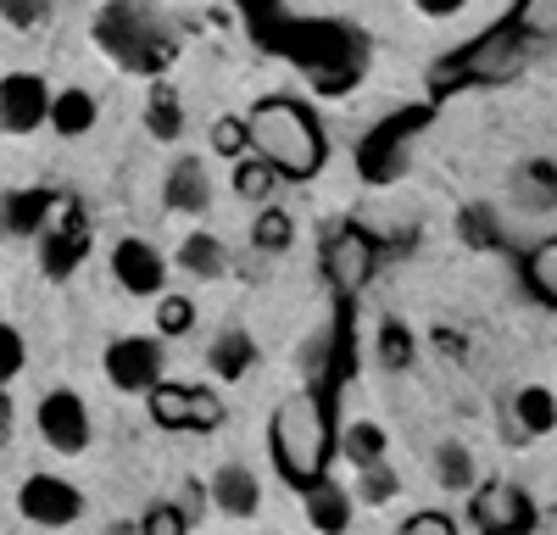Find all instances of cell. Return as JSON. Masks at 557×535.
<instances>
[{
  "mask_svg": "<svg viewBox=\"0 0 557 535\" xmlns=\"http://www.w3.org/2000/svg\"><path fill=\"white\" fill-rule=\"evenodd\" d=\"M246 140L257 157H268L278 167V178H312L323 167V157H330L318 117L285 96H268L246 112Z\"/></svg>",
  "mask_w": 557,
  "mask_h": 535,
  "instance_id": "1",
  "label": "cell"
},
{
  "mask_svg": "<svg viewBox=\"0 0 557 535\" xmlns=\"http://www.w3.org/2000/svg\"><path fill=\"white\" fill-rule=\"evenodd\" d=\"M268 440H273V469L290 485L307 490L330 474V408H323L312 390H296V396L278 401Z\"/></svg>",
  "mask_w": 557,
  "mask_h": 535,
  "instance_id": "2",
  "label": "cell"
},
{
  "mask_svg": "<svg viewBox=\"0 0 557 535\" xmlns=\"http://www.w3.org/2000/svg\"><path fill=\"white\" fill-rule=\"evenodd\" d=\"M96 39L107 45V51H112L123 67H134V73H146V67L168 62V51H173L168 28H162L146 7H134V0H117V7H107V12H101Z\"/></svg>",
  "mask_w": 557,
  "mask_h": 535,
  "instance_id": "3",
  "label": "cell"
},
{
  "mask_svg": "<svg viewBox=\"0 0 557 535\" xmlns=\"http://www.w3.org/2000/svg\"><path fill=\"white\" fill-rule=\"evenodd\" d=\"M107 380H112V390H123V396H146L157 380H162V340L157 335H123V340H112L107 346Z\"/></svg>",
  "mask_w": 557,
  "mask_h": 535,
  "instance_id": "4",
  "label": "cell"
},
{
  "mask_svg": "<svg viewBox=\"0 0 557 535\" xmlns=\"http://www.w3.org/2000/svg\"><path fill=\"white\" fill-rule=\"evenodd\" d=\"M34 424H39V440L51 446V452H67V458H78L89 446V435H96L84 396H73V390H51V396H45L34 408Z\"/></svg>",
  "mask_w": 557,
  "mask_h": 535,
  "instance_id": "5",
  "label": "cell"
},
{
  "mask_svg": "<svg viewBox=\"0 0 557 535\" xmlns=\"http://www.w3.org/2000/svg\"><path fill=\"white\" fill-rule=\"evenodd\" d=\"M78 508H84L78 485H67L62 474H28V480L17 485V513H23L28 524H39V530H62V524H73Z\"/></svg>",
  "mask_w": 557,
  "mask_h": 535,
  "instance_id": "6",
  "label": "cell"
},
{
  "mask_svg": "<svg viewBox=\"0 0 557 535\" xmlns=\"http://www.w3.org/2000/svg\"><path fill=\"white\" fill-rule=\"evenodd\" d=\"M51 112V84L39 73H7L0 78V134H34Z\"/></svg>",
  "mask_w": 557,
  "mask_h": 535,
  "instance_id": "7",
  "label": "cell"
},
{
  "mask_svg": "<svg viewBox=\"0 0 557 535\" xmlns=\"http://www.w3.org/2000/svg\"><path fill=\"white\" fill-rule=\"evenodd\" d=\"M112 279H117L128 296H162V285H168V257H162L151 240L128 235V240L112 246Z\"/></svg>",
  "mask_w": 557,
  "mask_h": 535,
  "instance_id": "8",
  "label": "cell"
},
{
  "mask_svg": "<svg viewBox=\"0 0 557 535\" xmlns=\"http://www.w3.org/2000/svg\"><path fill=\"white\" fill-rule=\"evenodd\" d=\"M84 246H89V229H84V217L67 207L62 217H51L39 229V268L51 279H67L73 268H78V257H84Z\"/></svg>",
  "mask_w": 557,
  "mask_h": 535,
  "instance_id": "9",
  "label": "cell"
},
{
  "mask_svg": "<svg viewBox=\"0 0 557 535\" xmlns=\"http://www.w3.org/2000/svg\"><path fill=\"white\" fill-rule=\"evenodd\" d=\"M474 519H480L485 530H530V524H535L524 490H513V485H485L480 502H474Z\"/></svg>",
  "mask_w": 557,
  "mask_h": 535,
  "instance_id": "10",
  "label": "cell"
},
{
  "mask_svg": "<svg viewBox=\"0 0 557 535\" xmlns=\"http://www.w3.org/2000/svg\"><path fill=\"white\" fill-rule=\"evenodd\" d=\"M45 123H51L62 140H84L89 128L101 123V107L89 89H62V96H51V112H45Z\"/></svg>",
  "mask_w": 557,
  "mask_h": 535,
  "instance_id": "11",
  "label": "cell"
},
{
  "mask_svg": "<svg viewBox=\"0 0 557 535\" xmlns=\"http://www.w3.org/2000/svg\"><path fill=\"white\" fill-rule=\"evenodd\" d=\"M212 497H218L223 513H235V519L257 513V474L246 463H223L218 480H212Z\"/></svg>",
  "mask_w": 557,
  "mask_h": 535,
  "instance_id": "12",
  "label": "cell"
},
{
  "mask_svg": "<svg viewBox=\"0 0 557 535\" xmlns=\"http://www.w3.org/2000/svg\"><path fill=\"white\" fill-rule=\"evenodd\" d=\"M207 363H212L218 380H246V369L257 363V340L246 329H223L212 340V351H207Z\"/></svg>",
  "mask_w": 557,
  "mask_h": 535,
  "instance_id": "13",
  "label": "cell"
},
{
  "mask_svg": "<svg viewBox=\"0 0 557 535\" xmlns=\"http://www.w3.org/2000/svg\"><path fill=\"white\" fill-rule=\"evenodd\" d=\"M513 424H519L524 435H552V430H557V390L524 385V390L513 396Z\"/></svg>",
  "mask_w": 557,
  "mask_h": 535,
  "instance_id": "14",
  "label": "cell"
},
{
  "mask_svg": "<svg viewBox=\"0 0 557 535\" xmlns=\"http://www.w3.org/2000/svg\"><path fill=\"white\" fill-rule=\"evenodd\" d=\"M368 268H374V251H368L362 235H341V240L330 246V274L341 279V290H362Z\"/></svg>",
  "mask_w": 557,
  "mask_h": 535,
  "instance_id": "15",
  "label": "cell"
},
{
  "mask_svg": "<svg viewBox=\"0 0 557 535\" xmlns=\"http://www.w3.org/2000/svg\"><path fill=\"white\" fill-rule=\"evenodd\" d=\"M207 201H212L207 167H201L196 157H184V162L173 167V178H168V207H178V212H207Z\"/></svg>",
  "mask_w": 557,
  "mask_h": 535,
  "instance_id": "16",
  "label": "cell"
},
{
  "mask_svg": "<svg viewBox=\"0 0 557 535\" xmlns=\"http://www.w3.org/2000/svg\"><path fill=\"white\" fill-rule=\"evenodd\" d=\"M235 196L240 201H268L273 190H278V167L268 162V157H257V151H246V157H235Z\"/></svg>",
  "mask_w": 557,
  "mask_h": 535,
  "instance_id": "17",
  "label": "cell"
},
{
  "mask_svg": "<svg viewBox=\"0 0 557 535\" xmlns=\"http://www.w3.org/2000/svg\"><path fill=\"white\" fill-rule=\"evenodd\" d=\"M307 508H312V524H318V530H346V524H351V502H346V490H341V485H330V480L307 485Z\"/></svg>",
  "mask_w": 557,
  "mask_h": 535,
  "instance_id": "18",
  "label": "cell"
},
{
  "mask_svg": "<svg viewBox=\"0 0 557 535\" xmlns=\"http://www.w3.org/2000/svg\"><path fill=\"white\" fill-rule=\"evenodd\" d=\"M146 396H151V419H157L162 430H190V385L157 380Z\"/></svg>",
  "mask_w": 557,
  "mask_h": 535,
  "instance_id": "19",
  "label": "cell"
},
{
  "mask_svg": "<svg viewBox=\"0 0 557 535\" xmlns=\"http://www.w3.org/2000/svg\"><path fill=\"white\" fill-rule=\"evenodd\" d=\"M178 268H184V274H196V279H223L228 257H223V246L212 235H190L178 246Z\"/></svg>",
  "mask_w": 557,
  "mask_h": 535,
  "instance_id": "20",
  "label": "cell"
},
{
  "mask_svg": "<svg viewBox=\"0 0 557 535\" xmlns=\"http://www.w3.org/2000/svg\"><path fill=\"white\" fill-rule=\"evenodd\" d=\"M296 240V217L285 207H262V217L251 223V246L257 251H290Z\"/></svg>",
  "mask_w": 557,
  "mask_h": 535,
  "instance_id": "21",
  "label": "cell"
},
{
  "mask_svg": "<svg viewBox=\"0 0 557 535\" xmlns=\"http://www.w3.org/2000/svg\"><path fill=\"white\" fill-rule=\"evenodd\" d=\"M57 212V196H39V190H28V196H12L7 201V229H45V217Z\"/></svg>",
  "mask_w": 557,
  "mask_h": 535,
  "instance_id": "22",
  "label": "cell"
},
{
  "mask_svg": "<svg viewBox=\"0 0 557 535\" xmlns=\"http://www.w3.org/2000/svg\"><path fill=\"white\" fill-rule=\"evenodd\" d=\"M196 329V301L190 296H157V335L162 340H178Z\"/></svg>",
  "mask_w": 557,
  "mask_h": 535,
  "instance_id": "23",
  "label": "cell"
},
{
  "mask_svg": "<svg viewBox=\"0 0 557 535\" xmlns=\"http://www.w3.org/2000/svg\"><path fill=\"white\" fill-rule=\"evenodd\" d=\"M341 446H346V458H351V463L374 469V463L385 458V430H380V424H351Z\"/></svg>",
  "mask_w": 557,
  "mask_h": 535,
  "instance_id": "24",
  "label": "cell"
},
{
  "mask_svg": "<svg viewBox=\"0 0 557 535\" xmlns=\"http://www.w3.org/2000/svg\"><path fill=\"white\" fill-rule=\"evenodd\" d=\"M212 151L228 157V162L246 157V151H251V140H246V117H218V123H212Z\"/></svg>",
  "mask_w": 557,
  "mask_h": 535,
  "instance_id": "25",
  "label": "cell"
},
{
  "mask_svg": "<svg viewBox=\"0 0 557 535\" xmlns=\"http://www.w3.org/2000/svg\"><path fill=\"white\" fill-rule=\"evenodd\" d=\"M530 285H535V290L557 307V240H546V246L530 257Z\"/></svg>",
  "mask_w": 557,
  "mask_h": 535,
  "instance_id": "26",
  "label": "cell"
},
{
  "mask_svg": "<svg viewBox=\"0 0 557 535\" xmlns=\"http://www.w3.org/2000/svg\"><path fill=\"white\" fill-rule=\"evenodd\" d=\"M23 357H28L23 335H17L12 324H0V390H7V385L23 374Z\"/></svg>",
  "mask_w": 557,
  "mask_h": 535,
  "instance_id": "27",
  "label": "cell"
},
{
  "mask_svg": "<svg viewBox=\"0 0 557 535\" xmlns=\"http://www.w3.org/2000/svg\"><path fill=\"white\" fill-rule=\"evenodd\" d=\"M223 424V401L212 390H190V430H218Z\"/></svg>",
  "mask_w": 557,
  "mask_h": 535,
  "instance_id": "28",
  "label": "cell"
},
{
  "mask_svg": "<svg viewBox=\"0 0 557 535\" xmlns=\"http://www.w3.org/2000/svg\"><path fill=\"white\" fill-rule=\"evenodd\" d=\"M441 480L446 485H469L474 480V463L462 458V446H441Z\"/></svg>",
  "mask_w": 557,
  "mask_h": 535,
  "instance_id": "29",
  "label": "cell"
},
{
  "mask_svg": "<svg viewBox=\"0 0 557 535\" xmlns=\"http://www.w3.org/2000/svg\"><path fill=\"white\" fill-rule=\"evenodd\" d=\"M0 17L12 28H34L39 23V0H0Z\"/></svg>",
  "mask_w": 557,
  "mask_h": 535,
  "instance_id": "30",
  "label": "cell"
},
{
  "mask_svg": "<svg viewBox=\"0 0 557 535\" xmlns=\"http://www.w3.org/2000/svg\"><path fill=\"white\" fill-rule=\"evenodd\" d=\"M457 530V519H446V513H412L407 519V535H451Z\"/></svg>",
  "mask_w": 557,
  "mask_h": 535,
  "instance_id": "31",
  "label": "cell"
},
{
  "mask_svg": "<svg viewBox=\"0 0 557 535\" xmlns=\"http://www.w3.org/2000/svg\"><path fill=\"white\" fill-rule=\"evenodd\" d=\"M412 12H424V17H457L462 0H412Z\"/></svg>",
  "mask_w": 557,
  "mask_h": 535,
  "instance_id": "32",
  "label": "cell"
},
{
  "mask_svg": "<svg viewBox=\"0 0 557 535\" xmlns=\"http://www.w3.org/2000/svg\"><path fill=\"white\" fill-rule=\"evenodd\" d=\"M146 530H151V535H157V530H162V535H173V530H184V519H178L173 508H157V513L146 519Z\"/></svg>",
  "mask_w": 557,
  "mask_h": 535,
  "instance_id": "33",
  "label": "cell"
},
{
  "mask_svg": "<svg viewBox=\"0 0 557 535\" xmlns=\"http://www.w3.org/2000/svg\"><path fill=\"white\" fill-rule=\"evenodd\" d=\"M235 7H240V12L251 17V23H268V17L278 12V0H235Z\"/></svg>",
  "mask_w": 557,
  "mask_h": 535,
  "instance_id": "34",
  "label": "cell"
},
{
  "mask_svg": "<svg viewBox=\"0 0 557 535\" xmlns=\"http://www.w3.org/2000/svg\"><path fill=\"white\" fill-rule=\"evenodd\" d=\"M151 128H162V134H173V128H178V112H173V101H162V107L151 101Z\"/></svg>",
  "mask_w": 557,
  "mask_h": 535,
  "instance_id": "35",
  "label": "cell"
}]
</instances>
